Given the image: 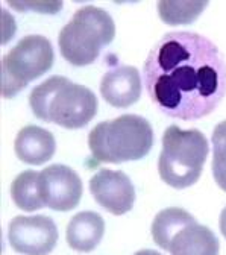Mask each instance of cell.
Here are the masks:
<instances>
[{
	"label": "cell",
	"mask_w": 226,
	"mask_h": 255,
	"mask_svg": "<svg viewBox=\"0 0 226 255\" xmlns=\"http://www.w3.org/2000/svg\"><path fill=\"white\" fill-rule=\"evenodd\" d=\"M152 102L169 117L196 120L211 114L226 94V61L195 32H170L150 49L143 67Z\"/></svg>",
	"instance_id": "6da1fadb"
},
{
	"label": "cell",
	"mask_w": 226,
	"mask_h": 255,
	"mask_svg": "<svg viewBox=\"0 0 226 255\" xmlns=\"http://www.w3.org/2000/svg\"><path fill=\"white\" fill-rule=\"evenodd\" d=\"M29 104L38 119L67 129L84 128L98 113L96 94L66 76H52L37 85L29 96Z\"/></svg>",
	"instance_id": "7a4b0ae2"
},
{
	"label": "cell",
	"mask_w": 226,
	"mask_h": 255,
	"mask_svg": "<svg viewBox=\"0 0 226 255\" xmlns=\"http://www.w3.org/2000/svg\"><path fill=\"white\" fill-rule=\"evenodd\" d=\"M88 146L93 158L99 163L135 161L150 152L153 131L144 117L123 114L96 125L88 135Z\"/></svg>",
	"instance_id": "3957f363"
},
{
	"label": "cell",
	"mask_w": 226,
	"mask_h": 255,
	"mask_svg": "<svg viewBox=\"0 0 226 255\" xmlns=\"http://www.w3.org/2000/svg\"><path fill=\"white\" fill-rule=\"evenodd\" d=\"M115 37V24L108 11L87 5L79 8L59 32L58 44L64 59L73 66H90L104 46Z\"/></svg>",
	"instance_id": "277c9868"
},
{
	"label": "cell",
	"mask_w": 226,
	"mask_h": 255,
	"mask_svg": "<svg viewBox=\"0 0 226 255\" xmlns=\"http://www.w3.org/2000/svg\"><path fill=\"white\" fill-rule=\"evenodd\" d=\"M207 137L199 129L169 126L163 135L158 159L159 176L173 188H187L198 182L208 156Z\"/></svg>",
	"instance_id": "5b68a950"
},
{
	"label": "cell",
	"mask_w": 226,
	"mask_h": 255,
	"mask_svg": "<svg viewBox=\"0 0 226 255\" xmlns=\"http://www.w3.org/2000/svg\"><path fill=\"white\" fill-rule=\"evenodd\" d=\"M53 58V47L46 37H23L2 61L3 98H14L29 82L50 70Z\"/></svg>",
	"instance_id": "8992f818"
},
{
	"label": "cell",
	"mask_w": 226,
	"mask_h": 255,
	"mask_svg": "<svg viewBox=\"0 0 226 255\" xmlns=\"http://www.w3.org/2000/svg\"><path fill=\"white\" fill-rule=\"evenodd\" d=\"M11 248L24 255H47L58 242V228L47 216H17L8 228Z\"/></svg>",
	"instance_id": "52a82bcc"
},
{
	"label": "cell",
	"mask_w": 226,
	"mask_h": 255,
	"mask_svg": "<svg viewBox=\"0 0 226 255\" xmlns=\"http://www.w3.org/2000/svg\"><path fill=\"white\" fill-rule=\"evenodd\" d=\"M40 191L46 207L70 211L82 198V181L72 167L52 164L40 173Z\"/></svg>",
	"instance_id": "ba28073f"
},
{
	"label": "cell",
	"mask_w": 226,
	"mask_h": 255,
	"mask_svg": "<svg viewBox=\"0 0 226 255\" xmlns=\"http://www.w3.org/2000/svg\"><path fill=\"white\" fill-rule=\"evenodd\" d=\"M90 191L96 202L115 216L131 211L135 202L134 184L120 170L101 169L90 179Z\"/></svg>",
	"instance_id": "9c48e42d"
},
{
	"label": "cell",
	"mask_w": 226,
	"mask_h": 255,
	"mask_svg": "<svg viewBox=\"0 0 226 255\" xmlns=\"http://www.w3.org/2000/svg\"><path fill=\"white\" fill-rule=\"evenodd\" d=\"M101 94L115 108L134 105L141 94L140 72L132 66H118L108 70L101 82Z\"/></svg>",
	"instance_id": "30bf717a"
},
{
	"label": "cell",
	"mask_w": 226,
	"mask_h": 255,
	"mask_svg": "<svg viewBox=\"0 0 226 255\" xmlns=\"http://www.w3.org/2000/svg\"><path fill=\"white\" fill-rule=\"evenodd\" d=\"M15 155L26 164L40 166L53 156L56 141L52 132L44 128L29 125L20 129L14 143Z\"/></svg>",
	"instance_id": "8fae6325"
},
{
	"label": "cell",
	"mask_w": 226,
	"mask_h": 255,
	"mask_svg": "<svg viewBox=\"0 0 226 255\" xmlns=\"http://www.w3.org/2000/svg\"><path fill=\"white\" fill-rule=\"evenodd\" d=\"M220 243L205 225L193 222L176 233L170 242L172 255H219Z\"/></svg>",
	"instance_id": "7c38bea8"
},
{
	"label": "cell",
	"mask_w": 226,
	"mask_h": 255,
	"mask_svg": "<svg viewBox=\"0 0 226 255\" xmlns=\"http://www.w3.org/2000/svg\"><path fill=\"white\" fill-rule=\"evenodd\" d=\"M105 233V222L94 211H82L72 217L67 227V243L79 252H91L98 248Z\"/></svg>",
	"instance_id": "4fadbf2b"
},
{
	"label": "cell",
	"mask_w": 226,
	"mask_h": 255,
	"mask_svg": "<svg viewBox=\"0 0 226 255\" xmlns=\"http://www.w3.org/2000/svg\"><path fill=\"white\" fill-rule=\"evenodd\" d=\"M193 222H196V219L182 208L172 207L159 211L152 223L153 242L164 251H169L173 236Z\"/></svg>",
	"instance_id": "5bb4252c"
},
{
	"label": "cell",
	"mask_w": 226,
	"mask_h": 255,
	"mask_svg": "<svg viewBox=\"0 0 226 255\" xmlns=\"http://www.w3.org/2000/svg\"><path fill=\"white\" fill-rule=\"evenodd\" d=\"M14 204L24 211H37L44 207L40 191V173L34 170L21 172L11 185Z\"/></svg>",
	"instance_id": "9a60e30c"
},
{
	"label": "cell",
	"mask_w": 226,
	"mask_h": 255,
	"mask_svg": "<svg viewBox=\"0 0 226 255\" xmlns=\"http://www.w3.org/2000/svg\"><path fill=\"white\" fill-rule=\"evenodd\" d=\"M208 6V2H158V12L163 21L169 24H188L195 21L202 11Z\"/></svg>",
	"instance_id": "2e32d148"
},
{
	"label": "cell",
	"mask_w": 226,
	"mask_h": 255,
	"mask_svg": "<svg viewBox=\"0 0 226 255\" xmlns=\"http://www.w3.org/2000/svg\"><path fill=\"white\" fill-rule=\"evenodd\" d=\"M213 141V175L217 185L226 191V120L220 122L211 137Z\"/></svg>",
	"instance_id": "e0dca14e"
},
{
	"label": "cell",
	"mask_w": 226,
	"mask_h": 255,
	"mask_svg": "<svg viewBox=\"0 0 226 255\" xmlns=\"http://www.w3.org/2000/svg\"><path fill=\"white\" fill-rule=\"evenodd\" d=\"M9 5L11 6H14V8H34V9H41V8H46V9H49L50 12H55L56 9H59V8H62V3H29V5H20V3H11L9 2Z\"/></svg>",
	"instance_id": "ac0fdd59"
},
{
	"label": "cell",
	"mask_w": 226,
	"mask_h": 255,
	"mask_svg": "<svg viewBox=\"0 0 226 255\" xmlns=\"http://www.w3.org/2000/svg\"><path fill=\"white\" fill-rule=\"evenodd\" d=\"M220 231H222L223 237L226 239V207L223 208V211L220 214Z\"/></svg>",
	"instance_id": "d6986e66"
},
{
	"label": "cell",
	"mask_w": 226,
	"mask_h": 255,
	"mask_svg": "<svg viewBox=\"0 0 226 255\" xmlns=\"http://www.w3.org/2000/svg\"><path fill=\"white\" fill-rule=\"evenodd\" d=\"M134 255H163V254H159V252H156L153 249H141V251L135 252Z\"/></svg>",
	"instance_id": "ffe728a7"
}]
</instances>
